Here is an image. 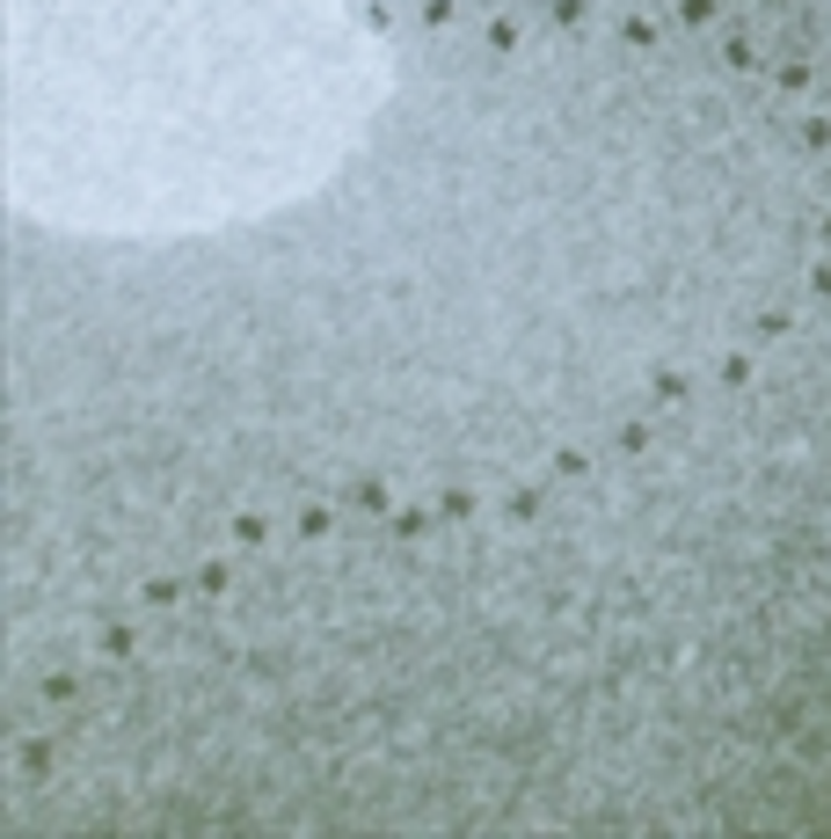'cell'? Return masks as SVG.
I'll return each instance as SVG.
<instances>
[]
</instances>
